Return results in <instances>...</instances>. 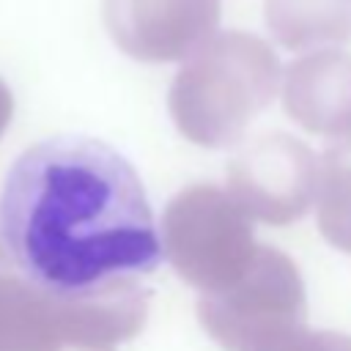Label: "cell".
Returning <instances> with one entry per match:
<instances>
[{"label": "cell", "mask_w": 351, "mask_h": 351, "mask_svg": "<svg viewBox=\"0 0 351 351\" xmlns=\"http://www.w3.org/2000/svg\"><path fill=\"white\" fill-rule=\"evenodd\" d=\"M0 241L30 285L66 302L129 288L162 258L134 167L82 134L41 140L11 165L0 192Z\"/></svg>", "instance_id": "1"}, {"label": "cell", "mask_w": 351, "mask_h": 351, "mask_svg": "<svg viewBox=\"0 0 351 351\" xmlns=\"http://www.w3.org/2000/svg\"><path fill=\"white\" fill-rule=\"evenodd\" d=\"M280 88V60L250 33L208 36L186 55L170 88V112L181 134L203 148L239 143Z\"/></svg>", "instance_id": "2"}, {"label": "cell", "mask_w": 351, "mask_h": 351, "mask_svg": "<svg viewBox=\"0 0 351 351\" xmlns=\"http://www.w3.org/2000/svg\"><path fill=\"white\" fill-rule=\"evenodd\" d=\"M162 241L173 269L200 293H214L236 282L258 252L252 219L214 184L186 186L170 200Z\"/></svg>", "instance_id": "3"}, {"label": "cell", "mask_w": 351, "mask_h": 351, "mask_svg": "<svg viewBox=\"0 0 351 351\" xmlns=\"http://www.w3.org/2000/svg\"><path fill=\"white\" fill-rule=\"evenodd\" d=\"M197 315L225 351H258L280 332L302 324L304 288L299 269L288 255L258 247L236 282L200 296Z\"/></svg>", "instance_id": "4"}, {"label": "cell", "mask_w": 351, "mask_h": 351, "mask_svg": "<svg viewBox=\"0 0 351 351\" xmlns=\"http://www.w3.org/2000/svg\"><path fill=\"white\" fill-rule=\"evenodd\" d=\"M318 159L296 137L274 132L244 145L228 165V195L250 219L291 225L315 200Z\"/></svg>", "instance_id": "5"}, {"label": "cell", "mask_w": 351, "mask_h": 351, "mask_svg": "<svg viewBox=\"0 0 351 351\" xmlns=\"http://www.w3.org/2000/svg\"><path fill=\"white\" fill-rule=\"evenodd\" d=\"M282 107L313 134H351V55L324 49L293 60L282 80Z\"/></svg>", "instance_id": "6"}, {"label": "cell", "mask_w": 351, "mask_h": 351, "mask_svg": "<svg viewBox=\"0 0 351 351\" xmlns=\"http://www.w3.org/2000/svg\"><path fill=\"white\" fill-rule=\"evenodd\" d=\"M219 22V0H145L140 52L154 60L186 58Z\"/></svg>", "instance_id": "7"}, {"label": "cell", "mask_w": 351, "mask_h": 351, "mask_svg": "<svg viewBox=\"0 0 351 351\" xmlns=\"http://www.w3.org/2000/svg\"><path fill=\"white\" fill-rule=\"evenodd\" d=\"M266 22L288 49H313L351 38V0H266Z\"/></svg>", "instance_id": "8"}, {"label": "cell", "mask_w": 351, "mask_h": 351, "mask_svg": "<svg viewBox=\"0 0 351 351\" xmlns=\"http://www.w3.org/2000/svg\"><path fill=\"white\" fill-rule=\"evenodd\" d=\"M318 228L329 244L351 252V134L337 137L318 162Z\"/></svg>", "instance_id": "9"}, {"label": "cell", "mask_w": 351, "mask_h": 351, "mask_svg": "<svg viewBox=\"0 0 351 351\" xmlns=\"http://www.w3.org/2000/svg\"><path fill=\"white\" fill-rule=\"evenodd\" d=\"M258 351H351V337L343 332L307 329L304 324H296L263 343Z\"/></svg>", "instance_id": "10"}]
</instances>
